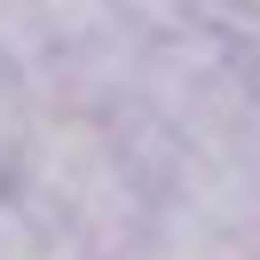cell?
Here are the masks:
<instances>
[{
	"label": "cell",
	"instance_id": "6da1fadb",
	"mask_svg": "<svg viewBox=\"0 0 260 260\" xmlns=\"http://www.w3.org/2000/svg\"><path fill=\"white\" fill-rule=\"evenodd\" d=\"M0 260H79L16 189H0Z\"/></svg>",
	"mask_w": 260,
	"mask_h": 260
}]
</instances>
